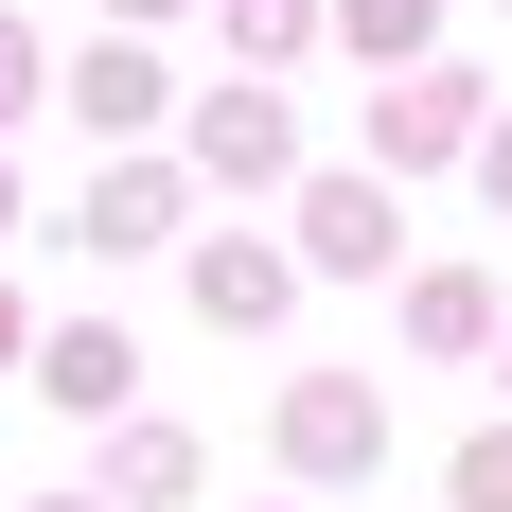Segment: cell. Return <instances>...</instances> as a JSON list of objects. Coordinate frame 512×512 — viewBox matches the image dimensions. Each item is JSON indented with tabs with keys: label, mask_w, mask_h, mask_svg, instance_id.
Here are the masks:
<instances>
[{
	"label": "cell",
	"mask_w": 512,
	"mask_h": 512,
	"mask_svg": "<svg viewBox=\"0 0 512 512\" xmlns=\"http://www.w3.org/2000/svg\"><path fill=\"white\" fill-rule=\"evenodd\" d=\"M195 177L212 195H283V177H301V106L265 89V71H230V89L195 106Z\"/></svg>",
	"instance_id": "1"
},
{
	"label": "cell",
	"mask_w": 512,
	"mask_h": 512,
	"mask_svg": "<svg viewBox=\"0 0 512 512\" xmlns=\"http://www.w3.org/2000/svg\"><path fill=\"white\" fill-rule=\"evenodd\" d=\"M301 283H389L407 265V212H389V177H301Z\"/></svg>",
	"instance_id": "2"
},
{
	"label": "cell",
	"mask_w": 512,
	"mask_h": 512,
	"mask_svg": "<svg viewBox=\"0 0 512 512\" xmlns=\"http://www.w3.org/2000/svg\"><path fill=\"white\" fill-rule=\"evenodd\" d=\"M18 371H36L71 424H124V407H142V336H124V318H36V354H18Z\"/></svg>",
	"instance_id": "3"
},
{
	"label": "cell",
	"mask_w": 512,
	"mask_h": 512,
	"mask_svg": "<svg viewBox=\"0 0 512 512\" xmlns=\"http://www.w3.org/2000/svg\"><path fill=\"white\" fill-rule=\"evenodd\" d=\"M283 460L301 477H371L389 460V389H371V371H301V389H283Z\"/></svg>",
	"instance_id": "4"
},
{
	"label": "cell",
	"mask_w": 512,
	"mask_h": 512,
	"mask_svg": "<svg viewBox=\"0 0 512 512\" xmlns=\"http://www.w3.org/2000/svg\"><path fill=\"white\" fill-rule=\"evenodd\" d=\"M460 142H477V71H407L371 106V177H442Z\"/></svg>",
	"instance_id": "5"
},
{
	"label": "cell",
	"mask_w": 512,
	"mask_h": 512,
	"mask_svg": "<svg viewBox=\"0 0 512 512\" xmlns=\"http://www.w3.org/2000/svg\"><path fill=\"white\" fill-rule=\"evenodd\" d=\"M283 301H301V265L265 248V230H212V248H195V318H212V336H265Z\"/></svg>",
	"instance_id": "6"
},
{
	"label": "cell",
	"mask_w": 512,
	"mask_h": 512,
	"mask_svg": "<svg viewBox=\"0 0 512 512\" xmlns=\"http://www.w3.org/2000/svg\"><path fill=\"white\" fill-rule=\"evenodd\" d=\"M177 212H195V177H177V159H106L89 212H71V248H159Z\"/></svg>",
	"instance_id": "7"
},
{
	"label": "cell",
	"mask_w": 512,
	"mask_h": 512,
	"mask_svg": "<svg viewBox=\"0 0 512 512\" xmlns=\"http://www.w3.org/2000/svg\"><path fill=\"white\" fill-rule=\"evenodd\" d=\"M71 124H89V142H142V124H159V53L142 36H89V53H71Z\"/></svg>",
	"instance_id": "8"
},
{
	"label": "cell",
	"mask_w": 512,
	"mask_h": 512,
	"mask_svg": "<svg viewBox=\"0 0 512 512\" xmlns=\"http://www.w3.org/2000/svg\"><path fill=\"white\" fill-rule=\"evenodd\" d=\"M195 424H106V512H177V495H195Z\"/></svg>",
	"instance_id": "9"
},
{
	"label": "cell",
	"mask_w": 512,
	"mask_h": 512,
	"mask_svg": "<svg viewBox=\"0 0 512 512\" xmlns=\"http://www.w3.org/2000/svg\"><path fill=\"white\" fill-rule=\"evenodd\" d=\"M477 336H495V283L424 265V283H407V354H477Z\"/></svg>",
	"instance_id": "10"
},
{
	"label": "cell",
	"mask_w": 512,
	"mask_h": 512,
	"mask_svg": "<svg viewBox=\"0 0 512 512\" xmlns=\"http://www.w3.org/2000/svg\"><path fill=\"white\" fill-rule=\"evenodd\" d=\"M318 36H354L371 71H389V53H424V36H442V0H318Z\"/></svg>",
	"instance_id": "11"
},
{
	"label": "cell",
	"mask_w": 512,
	"mask_h": 512,
	"mask_svg": "<svg viewBox=\"0 0 512 512\" xmlns=\"http://www.w3.org/2000/svg\"><path fill=\"white\" fill-rule=\"evenodd\" d=\"M212 18H230V71H283L318 36V0H212Z\"/></svg>",
	"instance_id": "12"
},
{
	"label": "cell",
	"mask_w": 512,
	"mask_h": 512,
	"mask_svg": "<svg viewBox=\"0 0 512 512\" xmlns=\"http://www.w3.org/2000/svg\"><path fill=\"white\" fill-rule=\"evenodd\" d=\"M460 512H512V424H477V442H460Z\"/></svg>",
	"instance_id": "13"
},
{
	"label": "cell",
	"mask_w": 512,
	"mask_h": 512,
	"mask_svg": "<svg viewBox=\"0 0 512 512\" xmlns=\"http://www.w3.org/2000/svg\"><path fill=\"white\" fill-rule=\"evenodd\" d=\"M18 106H36V36L0 18V124H18Z\"/></svg>",
	"instance_id": "14"
},
{
	"label": "cell",
	"mask_w": 512,
	"mask_h": 512,
	"mask_svg": "<svg viewBox=\"0 0 512 512\" xmlns=\"http://www.w3.org/2000/svg\"><path fill=\"white\" fill-rule=\"evenodd\" d=\"M460 159H477V195H495V212H512V142H460Z\"/></svg>",
	"instance_id": "15"
},
{
	"label": "cell",
	"mask_w": 512,
	"mask_h": 512,
	"mask_svg": "<svg viewBox=\"0 0 512 512\" xmlns=\"http://www.w3.org/2000/svg\"><path fill=\"white\" fill-rule=\"evenodd\" d=\"M18 354H36V318H18V283H0V371H18Z\"/></svg>",
	"instance_id": "16"
},
{
	"label": "cell",
	"mask_w": 512,
	"mask_h": 512,
	"mask_svg": "<svg viewBox=\"0 0 512 512\" xmlns=\"http://www.w3.org/2000/svg\"><path fill=\"white\" fill-rule=\"evenodd\" d=\"M106 18H124V36H142V18H177V0H106Z\"/></svg>",
	"instance_id": "17"
},
{
	"label": "cell",
	"mask_w": 512,
	"mask_h": 512,
	"mask_svg": "<svg viewBox=\"0 0 512 512\" xmlns=\"http://www.w3.org/2000/svg\"><path fill=\"white\" fill-rule=\"evenodd\" d=\"M36 512H106V495H36Z\"/></svg>",
	"instance_id": "18"
},
{
	"label": "cell",
	"mask_w": 512,
	"mask_h": 512,
	"mask_svg": "<svg viewBox=\"0 0 512 512\" xmlns=\"http://www.w3.org/2000/svg\"><path fill=\"white\" fill-rule=\"evenodd\" d=\"M0 230H18V177H0Z\"/></svg>",
	"instance_id": "19"
}]
</instances>
